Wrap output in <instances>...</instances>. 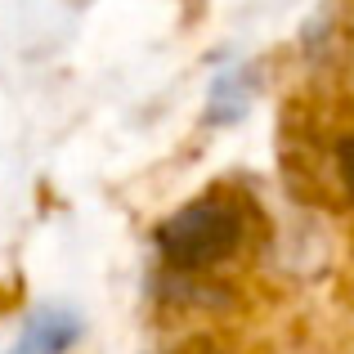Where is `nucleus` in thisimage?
Wrapping results in <instances>:
<instances>
[{"instance_id":"f257e3e1","label":"nucleus","mask_w":354,"mask_h":354,"mask_svg":"<svg viewBox=\"0 0 354 354\" xmlns=\"http://www.w3.org/2000/svg\"><path fill=\"white\" fill-rule=\"evenodd\" d=\"M242 242H247V202L225 189H211L202 198L184 202L180 211H171L157 225L162 260L184 269V274H202V269L234 260Z\"/></svg>"},{"instance_id":"f03ea898","label":"nucleus","mask_w":354,"mask_h":354,"mask_svg":"<svg viewBox=\"0 0 354 354\" xmlns=\"http://www.w3.org/2000/svg\"><path fill=\"white\" fill-rule=\"evenodd\" d=\"M81 341V319L68 310H36L32 319H27L23 337H18V346L9 354H68L72 346Z\"/></svg>"}]
</instances>
